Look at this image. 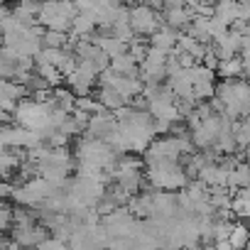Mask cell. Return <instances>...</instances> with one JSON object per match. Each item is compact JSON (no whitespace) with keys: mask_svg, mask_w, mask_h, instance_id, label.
<instances>
[{"mask_svg":"<svg viewBox=\"0 0 250 250\" xmlns=\"http://www.w3.org/2000/svg\"><path fill=\"white\" fill-rule=\"evenodd\" d=\"M194 96L196 101H208L216 96V83L213 81H196L194 83Z\"/></svg>","mask_w":250,"mask_h":250,"instance_id":"cell-10","label":"cell"},{"mask_svg":"<svg viewBox=\"0 0 250 250\" xmlns=\"http://www.w3.org/2000/svg\"><path fill=\"white\" fill-rule=\"evenodd\" d=\"M110 59L113 57H118V54H125V52H130V42H125V40H120V37H115L113 32L110 35H98V42H96Z\"/></svg>","mask_w":250,"mask_h":250,"instance_id":"cell-4","label":"cell"},{"mask_svg":"<svg viewBox=\"0 0 250 250\" xmlns=\"http://www.w3.org/2000/svg\"><path fill=\"white\" fill-rule=\"evenodd\" d=\"M235 5H238V0H216V18H221L223 22L233 25L238 20Z\"/></svg>","mask_w":250,"mask_h":250,"instance_id":"cell-8","label":"cell"},{"mask_svg":"<svg viewBox=\"0 0 250 250\" xmlns=\"http://www.w3.org/2000/svg\"><path fill=\"white\" fill-rule=\"evenodd\" d=\"M240 57L243 59H250V35L243 37V47H240Z\"/></svg>","mask_w":250,"mask_h":250,"instance_id":"cell-12","label":"cell"},{"mask_svg":"<svg viewBox=\"0 0 250 250\" xmlns=\"http://www.w3.org/2000/svg\"><path fill=\"white\" fill-rule=\"evenodd\" d=\"M243 66H245V59L238 54V57L223 59V62L218 64V74H221L223 79H235V76H240V74H243Z\"/></svg>","mask_w":250,"mask_h":250,"instance_id":"cell-7","label":"cell"},{"mask_svg":"<svg viewBox=\"0 0 250 250\" xmlns=\"http://www.w3.org/2000/svg\"><path fill=\"white\" fill-rule=\"evenodd\" d=\"M201 5V0H187V8H191V10H196Z\"/></svg>","mask_w":250,"mask_h":250,"instance_id":"cell-14","label":"cell"},{"mask_svg":"<svg viewBox=\"0 0 250 250\" xmlns=\"http://www.w3.org/2000/svg\"><path fill=\"white\" fill-rule=\"evenodd\" d=\"M96 98H98V101H101V103H103L108 110H113V113H115L118 108H123V105H128V103H130L128 98H125V96H123V93L115 88V86H98Z\"/></svg>","mask_w":250,"mask_h":250,"instance_id":"cell-3","label":"cell"},{"mask_svg":"<svg viewBox=\"0 0 250 250\" xmlns=\"http://www.w3.org/2000/svg\"><path fill=\"white\" fill-rule=\"evenodd\" d=\"M233 213H235V218L250 221V184L233 194Z\"/></svg>","mask_w":250,"mask_h":250,"instance_id":"cell-5","label":"cell"},{"mask_svg":"<svg viewBox=\"0 0 250 250\" xmlns=\"http://www.w3.org/2000/svg\"><path fill=\"white\" fill-rule=\"evenodd\" d=\"M187 5V0H165V8H182Z\"/></svg>","mask_w":250,"mask_h":250,"instance_id":"cell-13","label":"cell"},{"mask_svg":"<svg viewBox=\"0 0 250 250\" xmlns=\"http://www.w3.org/2000/svg\"><path fill=\"white\" fill-rule=\"evenodd\" d=\"M66 245H69L66 240H62V238L52 235V238H44V240L37 245V250H64Z\"/></svg>","mask_w":250,"mask_h":250,"instance_id":"cell-11","label":"cell"},{"mask_svg":"<svg viewBox=\"0 0 250 250\" xmlns=\"http://www.w3.org/2000/svg\"><path fill=\"white\" fill-rule=\"evenodd\" d=\"M130 25H133V30L138 35H147L150 37L152 32H157L165 25V18L150 3H138V5L130 8Z\"/></svg>","mask_w":250,"mask_h":250,"instance_id":"cell-1","label":"cell"},{"mask_svg":"<svg viewBox=\"0 0 250 250\" xmlns=\"http://www.w3.org/2000/svg\"><path fill=\"white\" fill-rule=\"evenodd\" d=\"M69 42H71L69 32H64V30H49L47 27V32H44V47H69Z\"/></svg>","mask_w":250,"mask_h":250,"instance_id":"cell-9","label":"cell"},{"mask_svg":"<svg viewBox=\"0 0 250 250\" xmlns=\"http://www.w3.org/2000/svg\"><path fill=\"white\" fill-rule=\"evenodd\" d=\"M228 240H230L233 248H245V245H250V228H248V223H245L243 218H235Z\"/></svg>","mask_w":250,"mask_h":250,"instance_id":"cell-6","label":"cell"},{"mask_svg":"<svg viewBox=\"0 0 250 250\" xmlns=\"http://www.w3.org/2000/svg\"><path fill=\"white\" fill-rule=\"evenodd\" d=\"M162 18H165V22L172 25L174 30H187V27L191 25V20H194V10L187 8V5H182V8H165Z\"/></svg>","mask_w":250,"mask_h":250,"instance_id":"cell-2","label":"cell"}]
</instances>
